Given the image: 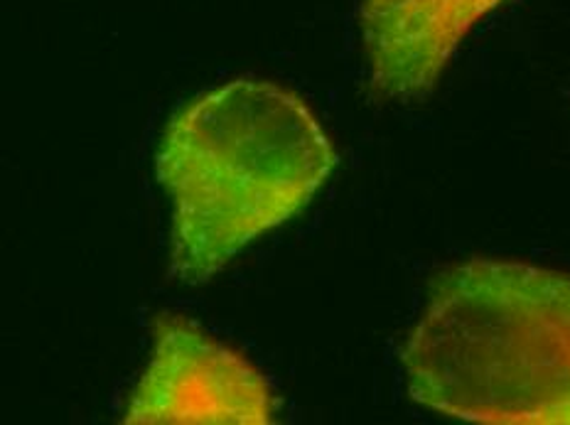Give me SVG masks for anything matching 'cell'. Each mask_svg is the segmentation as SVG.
<instances>
[{
    "mask_svg": "<svg viewBox=\"0 0 570 425\" xmlns=\"http://www.w3.org/2000/svg\"><path fill=\"white\" fill-rule=\"evenodd\" d=\"M337 156L311 109L268 81L236 79L173 118L158 177L175 202L173 274L205 283L298 215Z\"/></svg>",
    "mask_w": 570,
    "mask_h": 425,
    "instance_id": "1",
    "label": "cell"
},
{
    "mask_svg": "<svg viewBox=\"0 0 570 425\" xmlns=\"http://www.w3.org/2000/svg\"><path fill=\"white\" fill-rule=\"evenodd\" d=\"M413 401L490 425H570V276L517 261L450 266L403 347Z\"/></svg>",
    "mask_w": 570,
    "mask_h": 425,
    "instance_id": "2",
    "label": "cell"
},
{
    "mask_svg": "<svg viewBox=\"0 0 570 425\" xmlns=\"http://www.w3.org/2000/svg\"><path fill=\"white\" fill-rule=\"evenodd\" d=\"M276 421L273 388L242 354L183 317L156 323V352L130 398L126 423Z\"/></svg>",
    "mask_w": 570,
    "mask_h": 425,
    "instance_id": "3",
    "label": "cell"
},
{
    "mask_svg": "<svg viewBox=\"0 0 570 425\" xmlns=\"http://www.w3.org/2000/svg\"><path fill=\"white\" fill-rule=\"evenodd\" d=\"M504 0H364L372 89L386 99L431 91L468 32Z\"/></svg>",
    "mask_w": 570,
    "mask_h": 425,
    "instance_id": "4",
    "label": "cell"
}]
</instances>
